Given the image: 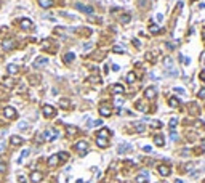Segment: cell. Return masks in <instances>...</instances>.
Instances as JSON below:
<instances>
[{
  "mask_svg": "<svg viewBox=\"0 0 205 183\" xmlns=\"http://www.w3.org/2000/svg\"><path fill=\"white\" fill-rule=\"evenodd\" d=\"M59 137V132L55 130V128H48V130H45L42 133V137H38V142H42V140H45V142H53L55 138H58Z\"/></svg>",
  "mask_w": 205,
  "mask_h": 183,
  "instance_id": "1",
  "label": "cell"
},
{
  "mask_svg": "<svg viewBox=\"0 0 205 183\" xmlns=\"http://www.w3.org/2000/svg\"><path fill=\"white\" fill-rule=\"evenodd\" d=\"M42 113H43V116H45V117H53V116L56 114V109L51 106V104H43Z\"/></svg>",
  "mask_w": 205,
  "mask_h": 183,
  "instance_id": "2",
  "label": "cell"
},
{
  "mask_svg": "<svg viewBox=\"0 0 205 183\" xmlns=\"http://www.w3.org/2000/svg\"><path fill=\"white\" fill-rule=\"evenodd\" d=\"M135 182H136V183H147V182H149V172L143 170V172L139 173V175H136Z\"/></svg>",
  "mask_w": 205,
  "mask_h": 183,
  "instance_id": "3",
  "label": "cell"
},
{
  "mask_svg": "<svg viewBox=\"0 0 205 183\" xmlns=\"http://www.w3.org/2000/svg\"><path fill=\"white\" fill-rule=\"evenodd\" d=\"M3 116L7 119H14V117H16V109H14V108H11V106L3 108Z\"/></svg>",
  "mask_w": 205,
  "mask_h": 183,
  "instance_id": "4",
  "label": "cell"
},
{
  "mask_svg": "<svg viewBox=\"0 0 205 183\" xmlns=\"http://www.w3.org/2000/svg\"><path fill=\"white\" fill-rule=\"evenodd\" d=\"M74 148H75L79 153H82V154H84V153L88 149V143L85 142V140H80V142L75 143V146H74Z\"/></svg>",
  "mask_w": 205,
  "mask_h": 183,
  "instance_id": "5",
  "label": "cell"
},
{
  "mask_svg": "<svg viewBox=\"0 0 205 183\" xmlns=\"http://www.w3.org/2000/svg\"><path fill=\"white\" fill-rule=\"evenodd\" d=\"M144 97H146L147 100H154V98L157 97V90L154 88V87H147V88L144 90Z\"/></svg>",
  "mask_w": 205,
  "mask_h": 183,
  "instance_id": "6",
  "label": "cell"
},
{
  "mask_svg": "<svg viewBox=\"0 0 205 183\" xmlns=\"http://www.w3.org/2000/svg\"><path fill=\"white\" fill-rule=\"evenodd\" d=\"M42 180H43V173H42V172H38V170H34V172L31 173V182L38 183V182H42Z\"/></svg>",
  "mask_w": 205,
  "mask_h": 183,
  "instance_id": "7",
  "label": "cell"
},
{
  "mask_svg": "<svg viewBox=\"0 0 205 183\" xmlns=\"http://www.w3.org/2000/svg\"><path fill=\"white\" fill-rule=\"evenodd\" d=\"M157 172H159L162 177H168L170 175V167L165 166V164H160V166L157 167Z\"/></svg>",
  "mask_w": 205,
  "mask_h": 183,
  "instance_id": "8",
  "label": "cell"
},
{
  "mask_svg": "<svg viewBox=\"0 0 205 183\" xmlns=\"http://www.w3.org/2000/svg\"><path fill=\"white\" fill-rule=\"evenodd\" d=\"M111 108L108 106V104H101L99 106V114L101 116H103V117H109V116H111Z\"/></svg>",
  "mask_w": 205,
  "mask_h": 183,
  "instance_id": "9",
  "label": "cell"
},
{
  "mask_svg": "<svg viewBox=\"0 0 205 183\" xmlns=\"http://www.w3.org/2000/svg\"><path fill=\"white\" fill-rule=\"evenodd\" d=\"M19 28L24 29V31H27V29H31V28H32V21H31V19H27V18H23V19L19 21Z\"/></svg>",
  "mask_w": 205,
  "mask_h": 183,
  "instance_id": "10",
  "label": "cell"
},
{
  "mask_svg": "<svg viewBox=\"0 0 205 183\" xmlns=\"http://www.w3.org/2000/svg\"><path fill=\"white\" fill-rule=\"evenodd\" d=\"M2 47H3V50L10 52V50H13V48H14V40H13V39H8V40H3Z\"/></svg>",
  "mask_w": 205,
  "mask_h": 183,
  "instance_id": "11",
  "label": "cell"
},
{
  "mask_svg": "<svg viewBox=\"0 0 205 183\" xmlns=\"http://www.w3.org/2000/svg\"><path fill=\"white\" fill-rule=\"evenodd\" d=\"M10 143L13 146H21L23 143H24V140H23L21 137H18V135H13V137L10 138Z\"/></svg>",
  "mask_w": 205,
  "mask_h": 183,
  "instance_id": "12",
  "label": "cell"
},
{
  "mask_svg": "<svg viewBox=\"0 0 205 183\" xmlns=\"http://www.w3.org/2000/svg\"><path fill=\"white\" fill-rule=\"evenodd\" d=\"M75 7H77V10L84 11V13H88V15L93 13V7H88V5H82V3H77Z\"/></svg>",
  "mask_w": 205,
  "mask_h": 183,
  "instance_id": "13",
  "label": "cell"
},
{
  "mask_svg": "<svg viewBox=\"0 0 205 183\" xmlns=\"http://www.w3.org/2000/svg\"><path fill=\"white\" fill-rule=\"evenodd\" d=\"M47 63H48V58H45V56H38V58L35 59L34 66H35V68H40V66L47 64Z\"/></svg>",
  "mask_w": 205,
  "mask_h": 183,
  "instance_id": "14",
  "label": "cell"
},
{
  "mask_svg": "<svg viewBox=\"0 0 205 183\" xmlns=\"http://www.w3.org/2000/svg\"><path fill=\"white\" fill-rule=\"evenodd\" d=\"M109 135H111V132H109V128H106V127H103L99 132L96 133V137H99V138H108Z\"/></svg>",
  "mask_w": 205,
  "mask_h": 183,
  "instance_id": "15",
  "label": "cell"
},
{
  "mask_svg": "<svg viewBox=\"0 0 205 183\" xmlns=\"http://www.w3.org/2000/svg\"><path fill=\"white\" fill-rule=\"evenodd\" d=\"M112 92H114L115 95H122L125 92V88H123V85H120V84H115V85H112Z\"/></svg>",
  "mask_w": 205,
  "mask_h": 183,
  "instance_id": "16",
  "label": "cell"
},
{
  "mask_svg": "<svg viewBox=\"0 0 205 183\" xmlns=\"http://www.w3.org/2000/svg\"><path fill=\"white\" fill-rule=\"evenodd\" d=\"M96 145L99 146V148H108L109 142H108V138H99V137H96Z\"/></svg>",
  "mask_w": 205,
  "mask_h": 183,
  "instance_id": "17",
  "label": "cell"
},
{
  "mask_svg": "<svg viewBox=\"0 0 205 183\" xmlns=\"http://www.w3.org/2000/svg\"><path fill=\"white\" fill-rule=\"evenodd\" d=\"M130 149H132V146L127 145V143H123V145H120V146L117 148V153H119V154H123V153L130 151Z\"/></svg>",
  "mask_w": 205,
  "mask_h": 183,
  "instance_id": "18",
  "label": "cell"
},
{
  "mask_svg": "<svg viewBox=\"0 0 205 183\" xmlns=\"http://www.w3.org/2000/svg\"><path fill=\"white\" fill-rule=\"evenodd\" d=\"M154 143H156L157 146H163L165 145V138H163L162 135H156V137H154Z\"/></svg>",
  "mask_w": 205,
  "mask_h": 183,
  "instance_id": "19",
  "label": "cell"
},
{
  "mask_svg": "<svg viewBox=\"0 0 205 183\" xmlns=\"http://www.w3.org/2000/svg\"><path fill=\"white\" fill-rule=\"evenodd\" d=\"M18 71H19V68H18L16 64H8V66H7V73L11 74V76H13V74H16Z\"/></svg>",
  "mask_w": 205,
  "mask_h": 183,
  "instance_id": "20",
  "label": "cell"
},
{
  "mask_svg": "<svg viewBox=\"0 0 205 183\" xmlns=\"http://www.w3.org/2000/svg\"><path fill=\"white\" fill-rule=\"evenodd\" d=\"M58 162H59V157H58V154H53L51 157L48 159V166H50V167H55Z\"/></svg>",
  "mask_w": 205,
  "mask_h": 183,
  "instance_id": "21",
  "label": "cell"
},
{
  "mask_svg": "<svg viewBox=\"0 0 205 183\" xmlns=\"http://www.w3.org/2000/svg\"><path fill=\"white\" fill-rule=\"evenodd\" d=\"M38 5L42 8H50L53 5V0H38Z\"/></svg>",
  "mask_w": 205,
  "mask_h": 183,
  "instance_id": "22",
  "label": "cell"
},
{
  "mask_svg": "<svg viewBox=\"0 0 205 183\" xmlns=\"http://www.w3.org/2000/svg\"><path fill=\"white\" fill-rule=\"evenodd\" d=\"M59 106L63 108V109H67V108L71 106V101L67 100V98H61V100H59Z\"/></svg>",
  "mask_w": 205,
  "mask_h": 183,
  "instance_id": "23",
  "label": "cell"
},
{
  "mask_svg": "<svg viewBox=\"0 0 205 183\" xmlns=\"http://www.w3.org/2000/svg\"><path fill=\"white\" fill-rule=\"evenodd\" d=\"M66 130H67V135H71V137H72V135H75L77 132H79V128H77L75 125H67Z\"/></svg>",
  "mask_w": 205,
  "mask_h": 183,
  "instance_id": "24",
  "label": "cell"
},
{
  "mask_svg": "<svg viewBox=\"0 0 205 183\" xmlns=\"http://www.w3.org/2000/svg\"><path fill=\"white\" fill-rule=\"evenodd\" d=\"M168 104H170L171 108H178V106H180V100L175 98V97H171L170 100H168Z\"/></svg>",
  "mask_w": 205,
  "mask_h": 183,
  "instance_id": "25",
  "label": "cell"
},
{
  "mask_svg": "<svg viewBox=\"0 0 205 183\" xmlns=\"http://www.w3.org/2000/svg\"><path fill=\"white\" fill-rule=\"evenodd\" d=\"M135 130L136 132H144V130H146V127H144L143 122H135Z\"/></svg>",
  "mask_w": 205,
  "mask_h": 183,
  "instance_id": "26",
  "label": "cell"
},
{
  "mask_svg": "<svg viewBox=\"0 0 205 183\" xmlns=\"http://www.w3.org/2000/svg\"><path fill=\"white\" fill-rule=\"evenodd\" d=\"M149 32H151V34H159V32H160V28H159L157 24H151V26H149Z\"/></svg>",
  "mask_w": 205,
  "mask_h": 183,
  "instance_id": "27",
  "label": "cell"
},
{
  "mask_svg": "<svg viewBox=\"0 0 205 183\" xmlns=\"http://www.w3.org/2000/svg\"><path fill=\"white\" fill-rule=\"evenodd\" d=\"M74 58H75L74 53H66V55H64V63H72Z\"/></svg>",
  "mask_w": 205,
  "mask_h": 183,
  "instance_id": "28",
  "label": "cell"
},
{
  "mask_svg": "<svg viewBox=\"0 0 205 183\" xmlns=\"http://www.w3.org/2000/svg\"><path fill=\"white\" fill-rule=\"evenodd\" d=\"M135 79H136L135 73H128V74H127V82H128V84H133V82H135Z\"/></svg>",
  "mask_w": 205,
  "mask_h": 183,
  "instance_id": "29",
  "label": "cell"
},
{
  "mask_svg": "<svg viewBox=\"0 0 205 183\" xmlns=\"http://www.w3.org/2000/svg\"><path fill=\"white\" fill-rule=\"evenodd\" d=\"M151 127H154V128H162V122H160V121H151Z\"/></svg>",
  "mask_w": 205,
  "mask_h": 183,
  "instance_id": "30",
  "label": "cell"
},
{
  "mask_svg": "<svg viewBox=\"0 0 205 183\" xmlns=\"http://www.w3.org/2000/svg\"><path fill=\"white\" fill-rule=\"evenodd\" d=\"M128 21H130V15H122V16H120V23H122V24H127Z\"/></svg>",
  "mask_w": 205,
  "mask_h": 183,
  "instance_id": "31",
  "label": "cell"
},
{
  "mask_svg": "<svg viewBox=\"0 0 205 183\" xmlns=\"http://www.w3.org/2000/svg\"><path fill=\"white\" fill-rule=\"evenodd\" d=\"M163 64L167 66V68H170V66H171V64H173V59H171V58H170V56H167V58L163 59Z\"/></svg>",
  "mask_w": 205,
  "mask_h": 183,
  "instance_id": "32",
  "label": "cell"
},
{
  "mask_svg": "<svg viewBox=\"0 0 205 183\" xmlns=\"http://www.w3.org/2000/svg\"><path fill=\"white\" fill-rule=\"evenodd\" d=\"M29 154V149H24V151L21 153V156H19V157H18V162H23V159L26 157V156Z\"/></svg>",
  "mask_w": 205,
  "mask_h": 183,
  "instance_id": "33",
  "label": "cell"
},
{
  "mask_svg": "<svg viewBox=\"0 0 205 183\" xmlns=\"http://www.w3.org/2000/svg\"><path fill=\"white\" fill-rule=\"evenodd\" d=\"M3 85L8 87V88H11V87H13V80H11V79H5L3 80Z\"/></svg>",
  "mask_w": 205,
  "mask_h": 183,
  "instance_id": "34",
  "label": "cell"
},
{
  "mask_svg": "<svg viewBox=\"0 0 205 183\" xmlns=\"http://www.w3.org/2000/svg\"><path fill=\"white\" fill-rule=\"evenodd\" d=\"M112 50H114L115 53H123V52H125V48H123V47H119V45H115Z\"/></svg>",
  "mask_w": 205,
  "mask_h": 183,
  "instance_id": "35",
  "label": "cell"
},
{
  "mask_svg": "<svg viewBox=\"0 0 205 183\" xmlns=\"http://www.w3.org/2000/svg\"><path fill=\"white\" fill-rule=\"evenodd\" d=\"M176 124H178V119H176V117L170 119V122H168V125H170L171 128H173V127H176Z\"/></svg>",
  "mask_w": 205,
  "mask_h": 183,
  "instance_id": "36",
  "label": "cell"
},
{
  "mask_svg": "<svg viewBox=\"0 0 205 183\" xmlns=\"http://www.w3.org/2000/svg\"><path fill=\"white\" fill-rule=\"evenodd\" d=\"M197 97H199V98H205V87H204V88H200V90L197 92Z\"/></svg>",
  "mask_w": 205,
  "mask_h": 183,
  "instance_id": "37",
  "label": "cell"
},
{
  "mask_svg": "<svg viewBox=\"0 0 205 183\" xmlns=\"http://www.w3.org/2000/svg\"><path fill=\"white\" fill-rule=\"evenodd\" d=\"M18 128H21V130H24V128H27V122H19V124H18Z\"/></svg>",
  "mask_w": 205,
  "mask_h": 183,
  "instance_id": "38",
  "label": "cell"
},
{
  "mask_svg": "<svg viewBox=\"0 0 205 183\" xmlns=\"http://www.w3.org/2000/svg\"><path fill=\"white\" fill-rule=\"evenodd\" d=\"M173 92H175V93H180V95H183V93H184V90H183V88H180V87H175Z\"/></svg>",
  "mask_w": 205,
  "mask_h": 183,
  "instance_id": "39",
  "label": "cell"
},
{
  "mask_svg": "<svg viewBox=\"0 0 205 183\" xmlns=\"http://www.w3.org/2000/svg\"><path fill=\"white\" fill-rule=\"evenodd\" d=\"M88 80H90V82H96V84H99V82H101V79H99V77H90Z\"/></svg>",
  "mask_w": 205,
  "mask_h": 183,
  "instance_id": "40",
  "label": "cell"
},
{
  "mask_svg": "<svg viewBox=\"0 0 205 183\" xmlns=\"http://www.w3.org/2000/svg\"><path fill=\"white\" fill-rule=\"evenodd\" d=\"M58 157H59V159H63V161H64V159H67V153H59Z\"/></svg>",
  "mask_w": 205,
  "mask_h": 183,
  "instance_id": "41",
  "label": "cell"
},
{
  "mask_svg": "<svg viewBox=\"0 0 205 183\" xmlns=\"http://www.w3.org/2000/svg\"><path fill=\"white\" fill-rule=\"evenodd\" d=\"M180 58H181V61H183L184 64H189V63H191V59H189V58H184V56H180Z\"/></svg>",
  "mask_w": 205,
  "mask_h": 183,
  "instance_id": "42",
  "label": "cell"
},
{
  "mask_svg": "<svg viewBox=\"0 0 205 183\" xmlns=\"http://www.w3.org/2000/svg\"><path fill=\"white\" fill-rule=\"evenodd\" d=\"M115 104H117V106L123 104V98H115Z\"/></svg>",
  "mask_w": 205,
  "mask_h": 183,
  "instance_id": "43",
  "label": "cell"
},
{
  "mask_svg": "<svg viewBox=\"0 0 205 183\" xmlns=\"http://www.w3.org/2000/svg\"><path fill=\"white\" fill-rule=\"evenodd\" d=\"M199 79H200L202 82H205V71H202V73L199 74Z\"/></svg>",
  "mask_w": 205,
  "mask_h": 183,
  "instance_id": "44",
  "label": "cell"
},
{
  "mask_svg": "<svg viewBox=\"0 0 205 183\" xmlns=\"http://www.w3.org/2000/svg\"><path fill=\"white\" fill-rule=\"evenodd\" d=\"M18 182H19V183H26V177L19 175V177H18Z\"/></svg>",
  "mask_w": 205,
  "mask_h": 183,
  "instance_id": "45",
  "label": "cell"
},
{
  "mask_svg": "<svg viewBox=\"0 0 205 183\" xmlns=\"http://www.w3.org/2000/svg\"><path fill=\"white\" fill-rule=\"evenodd\" d=\"M90 48H91V45L88 44V45H85V47H82V52H88Z\"/></svg>",
  "mask_w": 205,
  "mask_h": 183,
  "instance_id": "46",
  "label": "cell"
},
{
  "mask_svg": "<svg viewBox=\"0 0 205 183\" xmlns=\"http://www.w3.org/2000/svg\"><path fill=\"white\" fill-rule=\"evenodd\" d=\"M5 170H7V166H5V164H2V162H0V172H5Z\"/></svg>",
  "mask_w": 205,
  "mask_h": 183,
  "instance_id": "47",
  "label": "cell"
},
{
  "mask_svg": "<svg viewBox=\"0 0 205 183\" xmlns=\"http://www.w3.org/2000/svg\"><path fill=\"white\" fill-rule=\"evenodd\" d=\"M170 138H171V140H176V138H178V135L175 133V132H171V133H170Z\"/></svg>",
  "mask_w": 205,
  "mask_h": 183,
  "instance_id": "48",
  "label": "cell"
},
{
  "mask_svg": "<svg viewBox=\"0 0 205 183\" xmlns=\"http://www.w3.org/2000/svg\"><path fill=\"white\" fill-rule=\"evenodd\" d=\"M5 149V142H0V153Z\"/></svg>",
  "mask_w": 205,
  "mask_h": 183,
  "instance_id": "49",
  "label": "cell"
},
{
  "mask_svg": "<svg viewBox=\"0 0 205 183\" xmlns=\"http://www.w3.org/2000/svg\"><path fill=\"white\" fill-rule=\"evenodd\" d=\"M143 149H144V151H146V153H151V151H152V148H151V146H144V148H143Z\"/></svg>",
  "mask_w": 205,
  "mask_h": 183,
  "instance_id": "50",
  "label": "cell"
},
{
  "mask_svg": "<svg viewBox=\"0 0 205 183\" xmlns=\"http://www.w3.org/2000/svg\"><path fill=\"white\" fill-rule=\"evenodd\" d=\"M133 45H136V47H139V40H135V39H133Z\"/></svg>",
  "mask_w": 205,
  "mask_h": 183,
  "instance_id": "51",
  "label": "cell"
},
{
  "mask_svg": "<svg viewBox=\"0 0 205 183\" xmlns=\"http://www.w3.org/2000/svg\"><path fill=\"white\" fill-rule=\"evenodd\" d=\"M175 183H183V182H181V180H175Z\"/></svg>",
  "mask_w": 205,
  "mask_h": 183,
  "instance_id": "52",
  "label": "cell"
},
{
  "mask_svg": "<svg viewBox=\"0 0 205 183\" xmlns=\"http://www.w3.org/2000/svg\"><path fill=\"white\" fill-rule=\"evenodd\" d=\"M0 162H2V159H0Z\"/></svg>",
  "mask_w": 205,
  "mask_h": 183,
  "instance_id": "53",
  "label": "cell"
}]
</instances>
